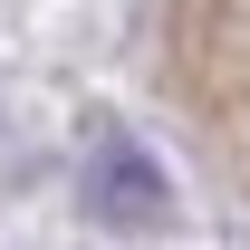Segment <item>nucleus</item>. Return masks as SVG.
<instances>
[{
    "label": "nucleus",
    "instance_id": "f257e3e1",
    "mask_svg": "<svg viewBox=\"0 0 250 250\" xmlns=\"http://www.w3.org/2000/svg\"><path fill=\"white\" fill-rule=\"evenodd\" d=\"M87 212L106 231H154L173 212V183H164V164L125 135V125H87Z\"/></svg>",
    "mask_w": 250,
    "mask_h": 250
}]
</instances>
